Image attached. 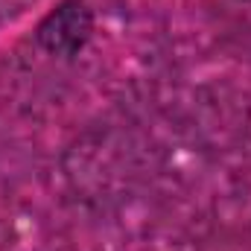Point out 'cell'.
Listing matches in <instances>:
<instances>
[{"label": "cell", "mask_w": 251, "mask_h": 251, "mask_svg": "<svg viewBox=\"0 0 251 251\" xmlns=\"http://www.w3.org/2000/svg\"><path fill=\"white\" fill-rule=\"evenodd\" d=\"M94 32V12L85 0H62L35 26V41L53 56H79Z\"/></svg>", "instance_id": "obj_1"}]
</instances>
